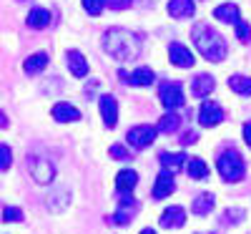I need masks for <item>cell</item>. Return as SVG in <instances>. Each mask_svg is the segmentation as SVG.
Here are the masks:
<instances>
[{
  "instance_id": "cell-11",
  "label": "cell",
  "mask_w": 251,
  "mask_h": 234,
  "mask_svg": "<svg viewBox=\"0 0 251 234\" xmlns=\"http://www.w3.org/2000/svg\"><path fill=\"white\" fill-rule=\"evenodd\" d=\"M98 106H100L103 123H106L108 129H113V126L118 123V103H116V98H113V96H100Z\"/></svg>"
},
{
  "instance_id": "cell-32",
  "label": "cell",
  "mask_w": 251,
  "mask_h": 234,
  "mask_svg": "<svg viewBox=\"0 0 251 234\" xmlns=\"http://www.w3.org/2000/svg\"><path fill=\"white\" fill-rule=\"evenodd\" d=\"M108 154L113 156V159H131V154H128V148H126V146H121V144H113L111 148H108Z\"/></svg>"
},
{
  "instance_id": "cell-5",
  "label": "cell",
  "mask_w": 251,
  "mask_h": 234,
  "mask_svg": "<svg viewBox=\"0 0 251 234\" xmlns=\"http://www.w3.org/2000/svg\"><path fill=\"white\" fill-rule=\"evenodd\" d=\"M156 131H158V126L141 123V126H133V129L128 131L126 141H128V146H133V148H146V146H151V144H153Z\"/></svg>"
},
{
  "instance_id": "cell-24",
  "label": "cell",
  "mask_w": 251,
  "mask_h": 234,
  "mask_svg": "<svg viewBox=\"0 0 251 234\" xmlns=\"http://www.w3.org/2000/svg\"><path fill=\"white\" fill-rule=\"evenodd\" d=\"M186 172H188V176H191V179H206L208 176V166H206L203 159L191 156V159L186 161Z\"/></svg>"
},
{
  "instance_id": "cell-34",
  "label": "cell",
  "mask_w": 251,
  "mask_h": 234,
  "mask_svg": "<svg viewBox=\"0 0 251 234\" xmlns=\"http://www.w3.org/2000/svg\"><path fill=\"white\" fill-rule=\"evenodd\" d=\"M128 5H133V0H108V8L113 10H126Z\"/></svg>"
},
{
  "instance_id": "cell-28",
  "label": "cell",
  "mask_w": 251,
  "mask_h": 234,
  "mask_svg": "<svg viewBox=\"0 0 251 234\" xmlns=\"http://www.w3.org/2000/svg\"><path fill=\"white\" fill-rule=\"evenodd\" d=\"M106 5H108V0H83V10L88 15H100Z\"/></svg>"
},
{
  "instance_id": "cell-7",
  "label": "cell",
  "mask_w": 251,
  "mask_h": 234,
  "mask_svg": "<svg viewBox=\"0 0 251 234\" xmlns=\"http://www.w3.org/2000/svg\"><path fill=\"white\" fill-rule=\"evenodd\" d=\"M199 121L206 129H214V126H219L224 121V109L216 101H203L201 109H199Z\"/></svg>"
},
{
  "instance_id": "cell-35",
  "label": "cell",
  "mask_w": 251,
  "mask_h": 234,
  "mask_svg": "<svg viewBox=\"0 0 251 234\" xmlns=\"http://www.w3.org/2000/svg\"><path fill=\"white\" fill-rule=\"evenodd\" d=\"M181 144H183V146H191V144H196V131H186V134L181 136Z\"/></svg>"
},
{
  "instance_id": "cell-2",
  "label": "cell",
  "mask_w": 251,
  "mask_h": 234,
  "mask_svg": "<svg viewBox=\"0 0 251 234\" xmlns=\"http://www.w3.org/2000/svg\"><path fill=\"white\" fill-rule=\"evenodd\" d=\"M191 40H194L196 51L206 60H211V63H221L226 58V53H228L226 38L219 30H214L208 23H196L194 30H191Z\"/></svg>"
},
{
  "instance_id": "cell-38",
  "label": "cell",
  "mask_w": 251,
  "mask_h": 234,
  "mask_svg": "<svg viewBox=\"0 0 251 234\" xmlns=\"http://www.w3.org/2000/svg\"><path fill=\"white\" fill-rule=\"evenodd\" d=\"M141 234H156V232H153V229H143Z\"/></svg>"
},
{
  "instance_id": "cell-19",
  "label": "cell",
  "mask_w": 251,
  "mask_h": 234,
  "mask_svg": "<svg viewBox=\"0 0 251 234\" xmlns=\"http://www.w3.org/2000/svg\"><path fill=\"white\" fill-rule=\"evenodd\" d=\"M50 26V13L46 8H33L28 13V28L33 30H46Z\"/></svg>"
},
{
  "instance_id": "cell-23",
  "label": "cell",
  "mask_w": 251,
  "mask_h": 234,
  "mask_svg": "<svg viewBox=\"0 0 251 234\" xmlns=\"http://www.w3.org/2000/svg\"><path fill=\"white\" fill-rule=\"evenodd\" d=\"M214 202H216L214 194H199V197L194 199V204H191V211H194L196 217H206L208 211L214 209Z\"/></svg>"
},
{
  "instance_id": "cell-4",
  "label": "cell",
  "mask_w": 251,
  "mask_h": 234,
  "mask_svg": "<svg viewBox=\"0 0 251 234\" xmlns=\"http://www.w3.org/2000/svg\"><path fill=\"white\" fill-rule=\"evenodd\" d=\"M158 98H161V103H163L166 109H169V114H171V111L181 109L183 101H186V96H183V86H181L178 81L163 83V86L158 88Z\"/></svg>"
},
{
  "instance_id": "cell-26",
  "label": "cell",
  "mask_w": 251,
  "mask_h": 234,
  "mask_svg": "<svg viewBox=\"0 0 251 234\" xmlns=\"http://www.w3.org/2000/svg\"><path fill=\"white\" fill-rule=\"evenodd\" d=\"M178 126H181V118H178L176 114H163V116L158 118V131H163V134L178 131Z\"/></svg>"
},
{
  "instance_id": "cell-10",
  "label": "cell",
  "mask_w": 251,
  "mask_h": 234,
  "mask_svg": "<svg viewBox=\"0 0 251 234\" xmlns=\"http://www.w3.org/2000/svg\"><path fill=\"white\" fill-rule=\"evenodd\" d=\"M121 78L128 83V86H151L156 76H153V71H151L149 66H141V68H136L133 73L121 71Z\"/></svg>"
},
{
  "instance_id": "cell-9",
  "label": "cell",
  "mask_w": 251,
  "mask_h": 234,
  "mask_svg": "<svg viewBox=\"0 0 251 234\" xmlns=\"http://www.w3.org/2000/svg\"><path fill=\"white\" fill-rule=\"evenodd\" d=\"M169 58H171V63L176 68H191L194 66V53L188 51L186 46H181V43H171L169 46Z\"/></svg>"
},
{
  "instance_id": "cell-3",
  "label": "cell",
  "mask_w": 251,
  "mask_h": 234,
  "mask_svg": "<svg viewBox=\"0 0 251 234\" xmlns=\"http://www.w3.org/2000/svg\"><path fill=\"white\" fill-rule=\"evenodd\" d=\"M216 166H219V174L224 181H241L244 174H246V164H244V156L236 151V148H224L216 159Z\"/></svg>"
},
{
  "instance_id": "cell-17",
  "label": "cell",
  "mask_w": 251,
  "mask_h": 234,
  "mask_svg": "<svg viewBox=\"0 0 251 234\" xmlns=\"http://www.w3.org/2000/svg\"><path fill=\"white\" fill-rule=\"evenodd\" d=\"M214 18H216V20H221V23H231L234 28L241 23V13H239V8H236L234 3L219 5V8L214 10Z\"/></svg>"
},
{
  "instance_id": "cell-27",
  "label": "cell",
  "mask_w": 251,
  "mask_h": 234,
  "mask_svg": "<svg viewBox=\"0 0 251 234\" xmlns=\"http://www.w3.org/2000/svg\"><path fill=\"white\" fill-rule=\"evenodd\" d=\"M66 202H68V191L66 189H55V194L48 197V206L53 211H60L63 206H66Z\"/></svg>"
},
{
  "instance_id": "cell-31",
  "label": "cell",
  "mask_w": 251,
  "mask_h": 234,
  "mask_svg": "<svg viewBox=\"0 0 251 234\" xmlns=\"http://www.w3.org/2000/svg\"><path fill=\"white\" fill-rule=\"evenodd\" d=\"M236 38L241 40V43H249V40H251V26L241 20V23L236 26Z\"/></svg>"
},
{
  "instance_id": "cell-39",
  "label": "cell",
  "mask_w": 251,
  "mask_h": 234,
  "mask_svg": "<svg viewBox=\"0 0 251 234\" xmlns=\"http://www.w3.org/2000/svg\"><path fill=\"white\" fill-rule=\"evenodd\" d=\"M206 234H214V232H206Z\"/></svg>"
},
{
  "instance_id": "cell-22",
  "label": "cell",
  "mask_w": 251,
  "mask_h": 234,
  "mask_svg": "<svg viewBox=\"0 0 251 234\" xmlns=\"http://www.w3.org/2000/svg\"><path fill=\"white\" fill-rule=\"evenodd\" d=\"M48 66V53H33V56H28V60L23 63V71L28 73V76H35V73H40Z\"/></svg>"
},
{
  "instance_id": "cell-36",
  "label": "cell",
  "mask_w": 251,
  "mask_h": 234,
  "mask_svg": "<svg viewBox=\"0 0 251 234\" xmlns=\"http://www.w3.org/2000/svg\"><path fill=\"white\" fill-rule=\"evenodd\" d=\"M133 5H138V8H153L156 0H133Z\"/></svg>"
},
{
  "instance_id": "cell-20",
  "label": "cell",
  "mask_w": 251,
  "mask_h": 234,
  "mask_svg": "<svg viewBox=\"0 0 251 234\" xmlns=\"http://www.w3.org/2000/svg\"><path fill=\"white\" fill-rule=\"evenodd\" d=\"M196 10L194 0H169V15L171 18H191Z\"/></svg>"
},
{
  "instance_id": "cell-1",
  "label": "cell",
  "mask_w": 251,
  "mask_h": 234,
  "mask_svg": "<svg viewBox=\"0 0 251 234\" xmlns=\"http://www.w3.org/2000/svg\"><path fill=\"white\" fill-rule=\"evenodd\" d=\"M103 51L116 60H136L143 51V38L128 28H111L103 33Z\"/></svg>"
},
{
  "instance_id": "cell-37",
  "label": "cell",
  "mask_w": 251,
  "mask_h": 234,
  "mask_svg": "<svg viewBox=\"0 0 251 234\" xmlns=\"http://www.w3.org/2000/svg\"><path fill=\"white\" fill-rule=\"evenodd\" d=\"M244 139H246V144L251 146V121L244 123Z\"/></svg>"
},
{
  "instance_id": "cell-14",
  "label": "cell",
  "mask_w": 251,
  "mask_h": 234,
  "mask_svg": "<svg viewBox=\"0 0 251 234\" xmlns=\"http://www.w3.org/2000/svg\"><path fill=\"white\" fill-rule=\"evenodd\" d=\"M183 222H186L183 206H169L161 214V227H166V229H178V227H183Z\"/></svg>"
},
{
  "instance_id": "cell-33",
  "label": "cell",
  "mask_w": 251,
  "mask_h": 234,
  "mask_svg": "<svg viewBox=\"0 0 251 234\" xmlns=\"http://www.w3.org/2000/svg\"><path fill=\"white\" fill-rule=\"evenodd\" d=\"M241 217H244V211H241V209H228V211H226V214H224L221 219H224L226 224H236L234 219H241Z\"/></svg>"
},
{
  "instance_id": "cell-8",
  "label": "cell",
  "mask_w": 251,
  "mask_h": 234,
  "mask_svg": "<svg viewBox=\"0 0 251 234\" xmlns=\"http://www.w3.org/2000/svg\"><path fill=\"white\" fill-rule=\"evenodd\" d=\"M28 169H30L33 181H38V184H50V181H53L55 169H53V164H50L48 159H30Z\"/></svg>"
},
{
  "instance_id": "cell-21",
  "label": "cell",
  "mask_w": 251,
  "mask_h": 234,
  "mask_svg": "<svg viewBox=\"0 0 251 234\" xmlns=\"http://www.w3.org/2000/svg\"><path fill=\"white\" fill-rule=\"evenodd\" d=\"M158 161H161V169L163 172H178V169L183 166V161H188L183 154H169V151H161L158 154Z\"/></svg>"
},
{
  "instance_id": "cell-25",
  "label": "cell",
  "mask_w": 251,
  "mask_h": 234,
  "mask_svg": "<svg viewBox=\"0 0 251 234\" xmlns=\"http://www.w3.org/2000/svg\"><path fill=\"white\" fill-rule=\"evenodd\" d=\"M228 86H231V91H236L241 96H251V78L249 76H231L228 78Z\"/></svg>"
},
{
  "instance_id": "cell-18",
  "label": "cell",
  "mask_w": 251,
  "mask_h": 234,
  "mask_svg": "<svg viewBox=\"0 0 251 234\" xmlns=\"http://www.w3.org/2000/svg\"><path fill=\"white\" fill-rule=\"evenodd\" d=\"M214 86H216V81H214L211 76L199 73V76L191 81V93H194L196 98H203V96H208V93L214 91Z\"/></svg>"
},
{
  "instance_id": "cell-29",
  "label": "cell",
  "mask_w": 251,
  "mask_h": 234,
  "mask_svg": "<svg viewBox=\"0 0 251 234\" xmlns=\"http://www.w3.org/2000/svg\"><path fill=\"white\" fill-rule=\"evenodd\" d=\"M3 219L5 222H23V211H20L18 206H5L3 209Z\"/></svg>"
},
{
  "instance_id": "cell-16",
  "label": "cell",
  "mask_w": 251,
  "mask_h": 234,
  "mask_svg": "<svg viewBox=\"0 0 251 234\" xmlns=\"http://www.w3.org/2000/svg\"><path fill=\"white\" fill-rule=\"evenodd\" d=\"M53 118L60 121V123H73V121H80V111L71 103H55L53 106Z\"/></svg>"
},
{
  "instance_id": "cell-12",
  "label": "cell",
  "mask_w": 251,
  "mask_h": 234,
  "mask_svg": "<svg viewBox=\"0 0 251 234\" xmlns=\"http://www.w3.org/2000/svg\"><path fill=\"white\" fill-rule=\"evenodd\" d=\"M174 189H176V184H174V174H171V172H161L158 179H156V184H153L151 197H153V199H166L169 194H174Z\"/></svg>"
},
{
  "instance_id": "cell-13",
  "label": "cell",
  "mask_w": 251,
  "mask_h": 234,
  "mask_svg": "<svg viewBox=\"0 0 251 234\" xmlns=\"http://www.w3.org/2000/svg\"><path fill=\"white\" fill-rule=\"evenodd\" d=\"M66 66H68V71L75 78H83L88 73V60H86V56H83L80 51H68L66 53Z\"/></svg>"
},
{
  "instance_id": "cell-6",
  "label": "cell",
  "mask_w": 251,
  "mask_h": 234,
  "mask_svg": "<svg viewBox=\"0 0 251 234\" xmlns=\"http://www.w3.org/2000/svg\"><path fill=\"white\" fill-rule=\"evenodd\" d=\"M136 211H138V202L131 197V194H121L118 197V211H116V214L108 219L111 224H128L133 217H136Z\"/></svg>"
},
{
  "instance_id": "cell-15",
  "label": "cell",
  "mask_w": 251,
  "mask_h": 234,
  "mask_svg": "<svg viewBox=\"0 0 251 234\" xmlns=\"http://www.w3.org/2000/svg\"><path fill=\"white\" fill-rule=\"evenodd\" d=\"M136 184H138V174L133 172V169H123V172H118V176H116L118 194H131V191L136 189Z\"/></svg>"
},
{
  "instance_id": "cell-30",
  "label": "cell",
  "mask_w": 251,
  "mask_h": 234,
  "mask_svg": "<svg viewBox=\"0 0 251 234\" xmlns=\"http://www.w3.org/2000/svg\"><path fill=\"white\" fill-rule=\"evenodd\" d=\"M0 159H3V161H0V169H3V172H8L10 164H13V154H10V148H8L5 144L0 146Z\"/></svg>"
}]
</instances>
